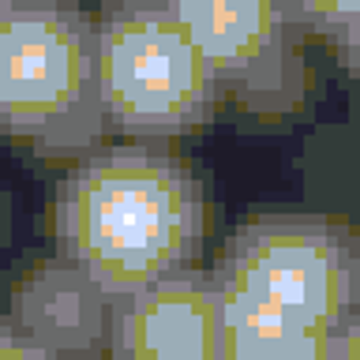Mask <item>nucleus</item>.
<instances>
[{
    "label": "nucleus",
    "instance_id": "20e7f679",
    "mask_svg": "<svg viewBox=\"0 0 360 360\" xmlns=\"http://www.w3.org/2000/svg\"><path fill=\"white\" fill-rule=\"evenodd\" d=\"M210 274L323 330H334L356 308L353 233L319 214L248 218L225 240Z\"/></svg>",
    "mask_w": 360,
    "mask_h": 360
},
{
    "label": "nucleus",
    "instance_id": "f8f14e48",
    "mask_svg": "<svg viewBox=\"0 0 360 360\" xmlns=\"http://www.w3.org/2000/svg\"><path fill=\"white\" fill-rule=\"evenodd\" d=\"M330 45H334V53H338V60H342V68L360 83V15L349 22L345 30H338L334 38H330Z\"/></svg>",
    "mask_w": 360,
    "mask_h": 360
},
{
    "label": "nucleus",
    "instance_id": "39448f33",
    "mask_svg": "<svg viewBox=\"0 0 360 360\" xmlns=\"http://www.w3.org/2000/svg\"><path fill=\"white\" fill-rule=\"evenodd\" d=\"M225 90L255 109L289 105L300 86V27L289 0H165Z\"/></svg>",
    "mask_w": 360,
    "mask_h": 360
},
{
    "label": "nucleus",
    "instance_id": "f257e3e1",
    "mask_svg": "<svg viewBox=\"0 0 360 360\" xmlns=\"http://www.w3.org/2000/svg\"><path fill=\"white\" fill-rule=\"evenodd\" d=\"M53 240L117 300L195 266L207 195L195 169L150 139L90 146L56 184Z\"/></svg>",
    "mask_w": 360,
    "mask_h": 360
},
{
    "label": "nucleus",
    "instance_id": "f03ea898",
    "mask_svg": "<svg viewBox=\"0 0 360 360\" xmlns=\"http://www.w3.org/2000/svg\"><path fill=\"white\" fill-rule=\"evenodd\" d=\"M0 128L34 154H86L109 131L98 22L75 0H0Z\"/></svg>",
    "mask_w": 360,
    "mask_h": 360
},
{
    "label": "nucleus",
    "instance_id": "9d476101",
    "mask_svg": "<svg viewBox=\"0 0 360 360\" xmlns=\"http://www.w3.org/2000/svg\"><path fill=\"white\" fill-rule=\"evenodd\" d=\"M0 360H56V349L15 315H0Z\"/></svg>",
    "mask_w": 360,
    "mask_h": 360
},
{
    "label": "nucleus",
    "instance_id": "0eeeda50",
    "mask_svg": "<svg viewBox=\"0 0 360 360\" xmlns=\"http://www.w3.org/2000/svg\"><path fill=\"white\" fill-rule=\"evenodd\" d=\"M8 315L38 330L56 356L109 353L112 297L64 255L45 259L11 289Z\"/></svg>",
    "mask_w": 360,
    "mask_h": 360
},
{
    "label": "nucleus",
    "instance_id": "9b49d317",
    "mask_svg": "<svg viewBox=\"0 0 360 360\" xmlns=\"http://www.w3.org/2000/svg\"><path fill=\"white\" fill-rule=\"evenodd\" d=\"M326 360H360V304L330 330Z\"/></svg>",
    "mask_w": 360,
    "mask_h": 360
},
{
    "label": "nucleus",
    "instance_id": "7ed1b4c3",
    "mask_svg": "<svg viewBox=\"0 0 360 360\" xmlns=\"http://www.w3.org/2000/svg\"><path fill=\"white\" fill-rule=\"evenodd\" d=\"M98 90L109 131L158 143L202 128L225 86L165 0H112L98 15Z\"/></svg>",
    "mask_w": 360,
    "mask_h": 360
},
{
    "label": "nucleus",
    "instance_id": "1a4fd4ad",
    "mask_svg": "<svg viewBox=\"0 0 360 360\" xmlns=\"http://www.w3.org/2000/svg\"><path fill=\"white\" fill-rule=\"evenodd\" d=\"M289 11L304 34H323L330 41L360 15V0H289Z\"/></svg>",
    "mask_w": 360,
    "mask_h": 360
},
{
    "label": "nucleus",
    "instance_id": "6e6552de",
    "mask_svg": "<svg viewBox=\"0 0 360 360\" xmlns=\"http://www.w3.org/2000/svg\"><path fill=\"white\" fill-rule=\"evenodd\" d=\"M221 356L218 360H326L330 330L244 289L221 285Z\"/></svg>",
    "mask_w": 360,
    "mask_h": 360
},
{
    "label": "nucleus",
    "instance_id": "ddd939ff",
    "mask_svg": "<svg viewBox=\"0 0 360 360\" xmlns=\"http://www.w3.org/2000/svg\"><path fill=\"white\" fill-rule=\"evenodd\" d=\"M353 259H356V304H360V225L353 229Z\"/></svg>",
    "mask_w": 360,
    "mask_h": 360
},
{
    "label": "nucleus",
    "instance_id": "423d86ee",
    "mask_svg": "<svg viewBox=\"0 0 360 360\" xmlns=\"http://www.w3.org/2000/svg\"><path fill=\"white\" fill-rule=\"evenodd\" d=\"M109 356L117 360H218L221 292L214 274L184 266L112 300Z\"/></svg>",
    "mask_w": 360,
    "mask_h": 360
}]
</instances>
